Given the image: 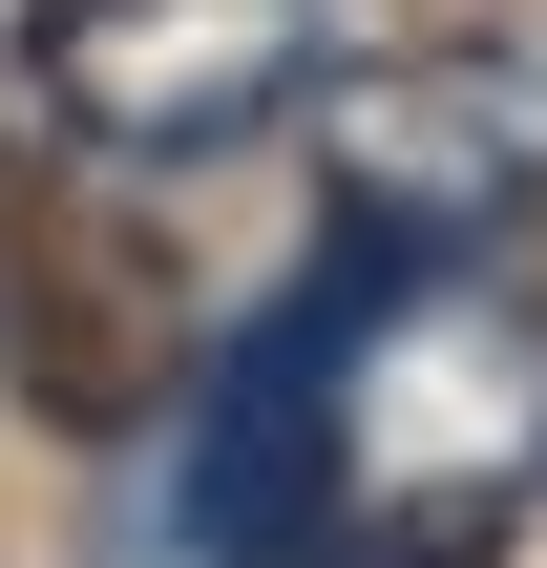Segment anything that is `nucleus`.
Returning <instances> with one entry per match:
<instances>
[{
	"mask_svg": "<svg viewBox=\"0 0 547 568\" xmlns=\"http://www.w3.org/2000/svg\"><path fill=\"white\" fill-rule=\"evenodd\" d=\"M527 190H547V63L422 42V63H358V84H337V211H358L379 253L527 232Z\"/></svg>",
	"mask_w": 547,
	"mask_h": 568,
	"instance_id": "nucleus-3",
	"label": "nucleus"
},
{
	"mask_svg": "<svg viewBox=\"0 0 547 568\" xmlns=\"http://www.w3.org/2000/svg\"><path fill=\"white\" fill-rule=\"evenodd\" d=\"M169 527H190L211 568H316L337 548V274L274 295V316L211 358L190 464H169Z\"/></svg>",
	"mask_w": 547,
	"mask_h": 568,
	"instance_id": "nucleus-4",
	"label": "nucleus"
},
{
	"mask_svg": "<svg viewBox=\"0 0 547 568\" xmlns=\"http://www.w3.org/2000/svg\"><path fill=\"white\" fill-rule=\"evenodd\" d=\"M316 105V0H21V126L84 169H232Z\"/></svg>",
	"mask_w": 547,
	"mask_h": 568,
	"instance_id": "nucleus-2",
	"label": "nucleus"
},
{
	"mask_svg": "<svg viewBox=\"0 0 547 568\" xmlns=\"http://www.w3.org/2000/svg\"><path fill=\"white\" fill-rule=\"evenodd\" d=\"M547 485V295L506 232L464 253H337V548L379 568H485L506 506Z\"/></svg>",
	"mask_w": 547,
	"mask_h": 568,
	"instance_id": "nucleus-1",
	"label": "nucleus"
}]
</instances>
